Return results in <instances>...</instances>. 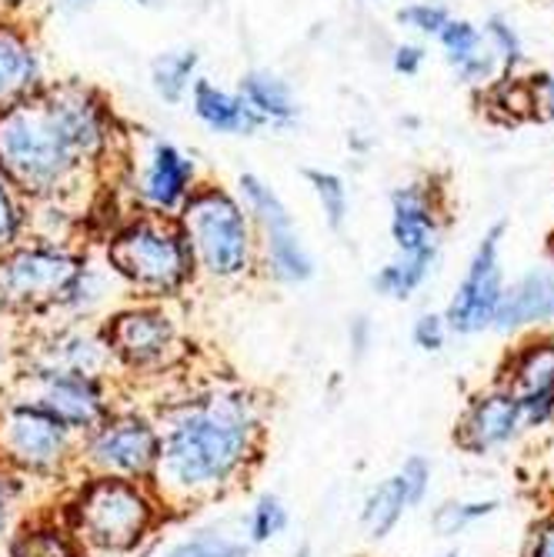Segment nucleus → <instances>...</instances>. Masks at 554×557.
Segmentation results:
<instances>
[{
    "instance_id": "obj_40",
    "label": "nucleus",
    "mask_w": 554,
    "mask_h": 557,
    "mask_svg": "<svg viewBox=\"0 0 554 557\" xmlns=\"http://www.w3.org/2000/svg\"><path fill=\"white\" fill-rule=\"evenodd\" d=\"M140 4H147V0H140Z\"/></svg>"
},
{
    "instance_id": "obj_21",
    "label": "nucleus",
    "mask_w": 554,
    "mask_h": 557,
    "mask_svg": "<svg viewBox=\"0 0 554 557\" xmlns=\"http://www.w3.org/2000/svg\"><path fill=\"white\" fill-rule=\"evenodd\" d=\"M194 111L211 131H221V134H255L264 124V117L250 108L244 97L224 94L211 81H197Z\"/></svg>"
},
{
    "instance_id": "obj_26",
    "label": "nucleus",
    "mask_w": 554,
    "mask_h": 557,
    "mask_svg": "<svg viewBox=\"0 0 554 557\" xmlns=\"http://www.w3.org/2000/svg\"><path fill=\"white\" fill-rule=\"evenodd\" d=\"M287 508L278 494H261L247 511V544H268L271 537L284 534L287 528Z\"/></svg>"
},
{
    "instance_id": "obj_2",
    "label": "nucleus",
    "mask_w": 554,
    "mask_h": 557,
    "mask_svg": "<svg viewBox=\"0 0 554 557\" xmlns=\"http://www.w3.org/2000/svg\"><path fill=\"white\" fill-rule=\"evenodd\" d=\"M61 515L84 550L131 554L155 537L168 508L147 481L84 474L71 487Z\"/></svg>"
},
{
    "instance_id": "obj_25",
    "label": "nucleus",
    "mask_w": 554,
    "mask_h": 557,
    "mask_svg": "<svg viewBox=\"0 0 554 557\" xmlns=\"http://www.w3.org/2000/svg\"><path fill=\"white\" fill-rule=\"evenodd\" d=\"M431 264H434V258H397V261H391L387 268H381L374 274V290L405 300L424 284Z\"/></svg>"
},
{
    "instance_id": "obj_32",
    "label": "nucleus",
    "mask_w": 554,
    "mask_h": 557,
    "mask_svg": "<svg viewBox=\"0 0 554 557\" xmlns=\"http://www.w3.org/2000/svg\"><path fill=\"white\" fill-rule=\"evenodd\" d=\"M491 508H494V504H444V508H438V515H434V528L441 534H455L465 524L484 518Z\"/></svg>"
},
{
    "instance_id": "obj_6",
    "label": "nucleus",
    "mask_w": 554,
    "mask_h": 557,
    "mask_svg": "<svg viewBox=\"0 0 554 557\" xmlns=\"http://www.w3.org/2000/svg\"><path fill=\"white\" fill-rule=\"evenodd\" d=\"M77 154L54 108L11 111L0 121V161L27 187H50Z\"/></svg>"
},
{
    "instance_id": "obj_3",
    "label": "nucleus",
    "mask_w": 554,
    "mask_h": 557,
    "mask_svg": "<svg viewBox=\"0 0 554 557\" xmlns=\"http://www.w3.org/2000/svg\"><path fill=\"white\" fill-rule=\"evenodd\" d=\"M81 437L30 397L0 408V465L24 481H64L77 471Z\"/></svg>"
},
{
    "instance_id": "obj_37",
    "label": "nucleus",
    "mask_w": 554,
    "mask_h": 557,
    "mask_svg": "<svg viewBox=\"0 0 554 557\" xmlns=\"http://www.w3.org/2000/svg\"><path fill=\"white\" fill-rule=\"evenodd\" d=\"M534 108H541V114L554 121V74L538 77V84H534Z\"/></svg>"
},
{
    "instance_id": "obj_8",
    "label": "nucleus",
    "mask_w": 554,
    "mask_h": 557,
    "mask_svg": "<svg viewBox=\"0 0 554 557\" xmlns=\"http://www.w3.org/2000/svg\"><path fill=\"white\" fill-rule=\"evenodd\" d=\"M81 268V261L61 255V250H17V255L0 261V304L8 311L24 314L61 308Z\"/></svg>"
},
{
    "instance_id": "obj_33",
    "label": "nucleus",
    "mask_w": 554,
    "mask_h": 557,
    "mask_svg": "<svg viewBox=\"0 0 554 557\" xmlns=\"http://www.w3.org/2000/svg\"><path fill=\"white\" fill-rule=\"evenodd\" d=\"M397 21L408 24L411 30H421V34H438L451 21V14L441 4H411V8L397 11Z\"/></svg>"
},
{
    "instance_id": "obj_9",
    "label": "nucleus",
    "mask_w": 554,
    "mask_h": 557,
    "mask_svg": "<svg viewBox=\"0 0 554 557\" xmlns=\"http://www.w3.org/2000/svg\"><path fill=\"white\" fill-rule=\"evenodd\" d=\"M100 337L108 344L111 361H118L134 374L168 371L181 358L177 324L161 308H147V304L114 314Z\"/></svg>"
},
{
    "instance_id": "obj_29",
    "label": "nucleus",
    "mask_w": 554,
    "mask_h": 557,
    "mask_svg": "<svg viewBox=\"0 0 554 557\" xmlns=\"http://www.w3.org/2000/svg\"><path fill=\"white\" fill-rule=\"evenodd\" d=\"M308 181L315 184L318 197H321V208L328 214V224L337 231L347 218V187L341 184V177L324 174V171H308Z\"/></svg>"
},
{
    "instance_id": "obj_10",
    "label": "nucleus",
    "mask_w": 554,
    "mask_h": 557,
    "mask_svg": "<svg viewBox=\"0 0 554 557\" xmlns=\"http://www.w3.org/2000/svg\"><path fill=\"white\" fill-rule=\"evenodd\" d=\"M501 234L505 227L494 224L484 240L478 244L471 268L465 274V281L458 284V294L447 308V327H455L458 334H478L488 324H494L497 304H501V264H497V247H501Z\"/></svg>"
},
{
    "instance_id": "obj_15",
    "label": "nucleus",
    "mask_w": 554,
    "mask_h": 557,
    "mask_svg": "<svg viewBox=\"0 0 554 557\" xmlns=\"http://www.w3.org/2000/svg\"><path fill=\"white\" fill-rule=\"evenodd\" d=\"M391 234L401 258L438 255V214L424 184H408L391 194Z\"/></svg>"
},
{
    "instance_id": "obj_23",
    "label": "nucleus",
    "mask_w": 554,
    "mask_h": 557,
    "mask_svg": "<svg viewBox=\"0 0 554 557\" xmlns=\"http://www.w3.org/2000/svg\"><path fill=\"white\" fill-rule=\"evenodd\" d=\"M241 97L247 100L250 108H255L264 121H291L297 117V100L291 97V87L268 74V71H255L241 81Z\"/></svg>"
},
{
    "instance_id": "obj_17",
    "label": "nucleus",
    "mask_w": 554,
    "mask_h": 557,
    "mask_svg": "<svg viewBox=\"0 0 554 557\" xmlns=\"http://www.w3.org/2000/svg\"><path fill=\"white\" fill-rule=\"evenodd\" d=\"M81 541L64 515H34L11 528L8 557H81Z\"/></svg>"
},
{
    "instance_id": "obj_36",
    "label": "nucleus",
    "mask_w": 554,
    "mask_h": 557,
    "mask_svg": "<svg viewBox=\"0 0 554 557\" xmlns=\"http://www.w3.org/2000/svg\"><path fill=\"white\" fill-rule=\"evenodd\" d=\"M421 64H424V47H418V44H401L394 50V71L397 74H418Z\"/></svg>"
},
{
    "instance_id": "obj_11",
    "label": "nucleus",
    "mask_w": 554,
    "mask_h": 557,
    "mask_svg": "<svg viewBox=\"0 0 554 557\" xmlns=\"http://www.w3.org/2000/svg\"><path fill=\"white\" fill-rule=\"evenodd\" d=\"M27 397L67 424L77 437L100 424V418L114 408V397L100 374H44L27 377Z\"/></svg>"
},
{
    "instance_id": "obj_1",
    "label": "nucleus",
    "mask_w": 554,
    "mask_h": 557,
    "mask_svg": "<svg viewBox=\"0 0 554 557\" xmlns=\"http://www.w3.org/2000/svg\"><path fill=\"white\" fill-rule=\"evenodd\" d=\"M161 454L150 487L168 511H187L234 491L261 461L264 408L247 387L214 384L164 404Z\"/></svg>"
},
{
    "instance_id": "obj_22",
    "label": "nucleus",
    "mask_w": 554,
    "mask_h": 557,
    "mask_svg": "<svg viewBox=\"0 0 554 557\" xmlns=\"http://www.w3.org/2000/svg\"><path fill=\"white\" fill-rule=\"evenodd\" d=\"M190 174H194L190 161L174 144H158L155 161H150L147 177H144V197L158 208H174L177 200L187 194Z\"/></svg>"
},
{
    "instance_id": "obj_38",
    "label": "nucleus",
    "mask_w": 554,
    "mask_h": 557,
    "mask_svg": "<svg viewBox=\"0 0 554 557\" xmlns=\"http://www.w3.org/2000/svg\"><path fill=\"white\" fill-rule=\"evenodd\" d=\"M534 557H554V524H547L538 537V547H534Z\"/></svg>"
},
{
    "instance_id": "obj_42",
    "label": "nucleus",
    "mask_w": 554,
    "mask_h": 557,
    "mask_svg": "<svg viewBox=\"0 0 554 557\" xmlns=\"http://www.w3.org/2000/svg\"><path fill=\"white\" fill-rule=\"evenodd\" d=\"M551 344H554V341H551Z\"/></svg>"
},
{
    "instance_id": "obj_34",
    "label": "nucleus",
    "mask_w": 554,
    "mask_h": 557,
    "mask_svg": "<svg viewBox=\"0 0 554 557\" xmlns=\"http://www.w3.org/2000/svg\"><path fill=\"white\" fill-rule=\"evenodd\" d=\"M444 334H447V324L438 314H424V318L415 321V344L421 350H441L444 347Z\"/></svg>"
},
{
    "instance_id": "obj_20",
    "label": "nucleus",
    "mask_w": 554,
    "mask_h": 557,
    "mask_svg": "<svg viewBox=\"0 0 554 557\" xmlns=\"http://www.w3.org/2000/svg\"><path fill=\"white\" fill-rule=\"evenodd\" d=\"M438 40L444 47L451 67L458 71V77L465 84H484L494 74L497 54H494V47L488 44V37L475 24H468V21H447L438 30Z\"/></svg>"
},
{
    "instance_id": "obj_24",
    "label": "nucleus",
    "mask_w": 554,
    "mask_h": 557,
    "mask_svg": "<svg viewBox=\"0 0 554 557\" xmlns=\"http://www.w3.org/2000/svg\"><path fill=\"white\" fill-rule=\"evenodd\" d=\"M27 84H34V54L17 37L0 34V100L21 94Z\"/></svg>"
},
{
    "instance_id": "obj_41",
    "label": "nucleus",
    "mask_w": 554,
    "mask_h": 557,
    "mask_svg": "<svg viewBox=\"0 0 554 557\" xmlns=\"http://www.w3.org/2000/svg\"><path fill=\"white\" fill-rule=\"evenodd\" d=\"M451 557H458V554H451Z\"/></svg>"
},
{
    "instance_id": "obj_27",
    "label": "nucleus",
    "mask_w": 554,
    "mask_h": 557,
    "mask_svg": "<svg viewBox=\"0 0 554 557\" xmlns=\"http://www.w3.org/2000/svg\"><path fill=\"white\" fill-rule=\"evenodd\" d=\"M197 67V50H177V54H164L155 61V87L164 100H171V104H177L190 74Z\"/></svg>"
},
{
    "instance_id": "obj_14",
    "label": "nucleus",
    "mask_w": 554,
    "mask_h": 557,
    "mask_svg": "<svg viewBox=\"0 0 554 557\" xmlns=\"http://www.w3.org/2000/svg\"><path fill=\"white\" fill-rule=\"evenodd\" d=\"M428 481H431V471H428V461L424 458H408L401 465V471L394 478H387L384 484H378L368 500H365V511H361V521H365V531L371 537H384L391 534V528L401 521L411 504H418L428 491Z\"/></svg>"
},
{
    "instance_id": "obj_31",
    "label": "nucleus",
    "mask_w": 554,
    "mask_h": 557,
    "mask_svg": "<svg viewBox=\"0 0 554 557\" xmlns=\"http://www.w3.org/2000/svg\"><path fill=\"white\" fill-rule=\"evenodd\" d=\"M484 37L488 44L494 47L497 58H505V64H518L521 61V37L518 30L512 27V21L505 17H491L488 27H484Z\"/></svg>"
},
{
    "instance_id": "obj_13",
    "label": "nucleus",
    "mask_w": 554,
    "mask_h": 557,
    "mask_svg": "<svg viewBox=\"0 0 554 557\" xmlns=\"http://www.w3.org/2000/svg\"><path fill=\"white\" fill-rule=\"evenodd\" d=\"M111 361L104 337L90 331H58L47 341H40L30 358L24 377H44V374H104Z\"/></svg>"
},
{
    "instance_id": "obj_39",
    "label": "nucleus",
    "mask_w": 554,
    "mask_h": 557,
    "mask_svg": "<svg viewBox=\"0 0 554 557\" xmlns=\"http://www.w3.org/2000/svg\"><path fill=\"white\" fill-rule=\"evenodd\" d=\"M358 350H365V318L358 321Z\"/></svg>"
},
{
    "instance_id": "obj_30",
    "label": "nucleus",
    "mask_w": 554,
    "mask_h": 557,
    "mask_svg": "<svg viewBox=\"0 0 554 557\" xmlns=\"http://www.w3.org/2000/svg\"><path fill=\"white\" fill-rule=\"evenodd\" d=\"M24 491H27V481L0 465V541H4L14 528Z\"/></svg>"
},
{
    "instance_id": "obj_7",
    "label": "nucleus",
    "mask_w": 554,
    "mask_h": 557,
    "mask_svg": "<svg viewBox=\"0 0 554 557\" xmlns=\"http://www.w3.org/2000/svg\"><path fill=\"white\" fill-rule=\"evenodd\" d=\"M187 237L200 268H208L214 277H237L247 271V221L227 194L205 190L187 200Z\"/></svg>"
},
{
    "instance_id": "obj_35",
    "label": "nucleus",
    "mask_w": 554,
    "mask_h": 557,
    "mask_svg": "<svg viewBox=\"0 0 554 557\" xmlns=\"http://www.w3.org/2000/svg\"><path fill=\"white\" fill-rule=\"evenodd\" d=\"M17 227H21V214H17V205L11 190L0 181V247H8L14 237H17Z\"/></svg>"
},
{
    "instance_id": "obj_18",
    "label": "nucleus",
    "mask_w": 554,
    "mask_h": 557,
    "mask_svg": "<svg viewBox=\"0 0 554 557\" xmlns=\"http://www.w3.org/2000/svg\"><path fill=\"white\" fill-rule=\"evenodd\" d=\"M554 321V271H534L521 277L508 294H501L494 324L501 331Z\"/></svg>"
},
{
    "instance_id": "obj_16",
    "label": "nucleus",
    "mask_w": 554,
    "mask_h": 557,
    "mask_svg": "<svg viewBox=\"0 0 554 557\" xmlns=\"http://www.w3.org/2000/svg\"><path fill=\"white\" fill-rule=\"evenodd\" d=\"M518 418H521V408L512 391L478 397L458 428V441L468 450H488L512 437V431L518 428Z\"/></svg>"
},
{
    "instance_id": "obj_12",
    "label": "nucleus",
    "mask_w": 554,
    "mask_h": 557,
    "mask_svg": "<svg viewBox=\"0 0 554 557\" xmlns=\"http://www.w3.org/2000/svg\"><path fill=\"white\" fill-rule=\"evenodd\" d=\"M241 187L250 200V208L261 218L264 231H268V264H271V274L284 284H300L315 274V264H311V255L300 244L297 231H294V221L287 214V208L281 205V197L261 184L255 174H244L241 177Z\"/></svg>"
},
{
    "instance_id": "obj_5",
    "label": "nucleus",
    "mask_w": 554,
    "mask_h": 557,
    "mask_svg": "<svg viewBox=\"0 0 554 557\" xmlns=\"http://www.w3.org/2000/svg\"><path fill=\"white\" fill-rule=\"evenodd\" d=\"M111 268L144 294H177L190 281L194 250L184 234L158 224H134L111 240Z\"/></svg>"
},
{
    "instance_id": "obj_28",
    "label": "nucleus",
    "mask_w": 554,
    "mask_h": 557,
    "mask_svg": "<svg viewBox=\"0 0 554 557\" xmlns=\"http://www.w3.org/2000/svg\"><path fill=\"white\" fill-rule=\"evenodd\" d=\"M164 557H247V544L221 531H197L164 550Z\"/></svg>"
},
{
    "instance_id": "obj_19",
    "label": "nucleus",
    "mask_w": 554,
    "mask_h": 557,
    "mask_svg": "<svg viewBox=\"0 0 554 557\" xmlns=\"http://www.w3.org/2000/svg\"><path fill=\"white\" fill-rule=\"evenodd\" d=\"M515 400L528 421H544L554 408V344H534L515 368Z\"/></svg>"
},
{
    "instance_id": "obj_4",
    "label": "nucleus",
    "mask_w": 554,
    "mask_h": 557,
    "mask_svg": "<svg viewBox=\"0 0 554 557\" xmlns=\"http://www.w3.org/2000/svg\"><path fill=\"white\" fill-rule=\"evenodd\" d=\"M158 454H161V428L155 414L137 408H111L100 418V424L81 434L77 471L150 481Z\"/></svg>"
}]
</instances>
